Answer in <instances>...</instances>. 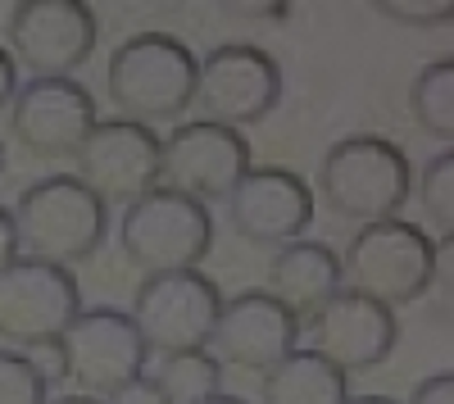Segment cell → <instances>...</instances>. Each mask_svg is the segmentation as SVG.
<instances>
[{
  "label": "cell",
  "mask_w": 454,
  "mask_h": 404,
  "mask_svg": "<svg viewBox=\"0 0 454 404\" xmlns=\"http://www.w3.org/2000/svg\"><path fill=\"white\" fill-rule=\"evenodd\" d=\"M346 404H395V400H387V395H350Z\"/></svg>",
  "instance_id": "29"
},
{
  "label": "cell",
  "mask_w": 454,
  "mask_h": 404,
  "mask_svg": "<svg viewBox=\"0 0 454 404\" xmlns=\"http://www.w3.org/2000/svg\"><path fill=\"white\" fill-rule=\"evenodd\" d=\"M409 114L427 136L454 141V59H432L409 87Z\"/></svg>",
  "instance_id": "19"
},
{
  "label": "cell",
  "mask_w": 454,
  "mask_h": 404,
  "mask_svg": "<svg viewBox=\"0 0 454 404\" xmlns=\"http://www.w3.org/2000/svg\"><path fill=\"white\" fill-rule=\"evenodd\" d=\"M400 337L395 309L377 305L359 291L340 286L336 296L309 318V350L336 363L340 373H368L377 363H387Z\"/></svg>",
  "instance_id": "15"
},
{
  "label": "cell",
  "mask_w": 454,
  "mask_h": 404,
  "mask_svg": "<svg viewBox=\"0 0 454 404\" xmlns=\"http://www.w3.org/2000/svg\"><path fill=\"white\" fill-rule=\"evenodd\" d=\"M46 404H105V400H91V395H59V400H46Z\"/></svg>",
  "instance_id": "28"
},
{
  "label": "cell",
  "mask_w": 454,
  "mask_h": 404,
  "mask_svg": "<svg viewBox=\"0 0 454 404\" xmlns=\"http://www.w3.org/2000/svg\"><path fill=\"white\" fill-rule=\"evenodd\" d=\"M51 386L23 350H0V404H46Z\"/></svg>",
  "instance_id": "22"
},
{
  "label": "cell",
  "mask_w": 454,
  "mask_h": 404,
  "mask_svg": "<svg viewBox=\"0 0 454 404\" xmlns=\"http://www.w3.org/2000/svg\"><path fill=\"white\" fill-rule=\"evenodd\" d=\"M441 245L445 241H432L419 223L382 218V223H368L350 237L346 260H340V277L359 296L387 305V309H400V305L423 300L436 286Z\"/></svg>",
  "instance_id": "2"
},
{
  "label": "cell",
  "mask_w": 454,
  "mask_h": 404,
  "mask_svg": "<svg viewBox=\"0 0 454 404\" xmlns=\"http://www.w3.org/2000/svg\"><path fill=\"white\" fill-rule=\"evenodd\" d=\"M223 205H227L232 232L246 237L250 245H278L282 250V245L300 241L314 223L309 182L300 173H291V168H282V164L250 168Z\"/></svg>",
  "instance_id": "14"
},
{
  "label": "cell",
  "mask_w": 454,
  "mask_h": 404,
  "mask_svg": "<svg viewBox=\"0 0 454 404\" xmlns=\"http://www.w3.org/2000/svg\"><path fill=\"white\" fill-rule=\"evenodd\" d=\"M78 314H82V291L73 268L19 254L0 273V341H10L14 350L55 346Z\"/></svg>",
  "instance_id": "8"
},
{
  "label": "cell",
  "mask_w": 454,
  "mask_h": 404,
  "mask_svg": "<svg viewBox=\"0 0 454 404\" xmlns=\"http://www.w3.org/2000/svg\"><path fill=\"white\" fill-rule=\"evenodd\" d=\"M263 404H346L350 400V373H340L314 350H291L282 363H273L259 382Z\"/></svg>",
  "instance_id": "18"
},
{
  "label": "cell",
  "mask_w": 454,
  "mask_h": 404,
  "mask_svg": "<svg viewBox=\"0 0 454 404\" xmlns=\"http://www.w3.org/2000/svg\"><path fill=\"white\" fill-rule=\"evenodd\" d=\"M419 209H423V232L432 241H450L454 237V155L441 151L423 164L419 173Z\"/></svg>",
  "instance_id": "21"
},
{
  "label": "cell",
  "mask_w": 454,
  "mask_h": 404,
  "mask_svg": "<svg viewBox=\"0 0 454 404\" xmlns=\"http://www.w3.org/2000/svg\"><path fill=\"white\" fill-rule=\"evenodd\" d=\"M10 218H14L19 250H27V260L68 268L100 250L109 228V205H100L73 173H51V177H36L19 196Z\"/></svg>",
  "instance_id": "3"
},
{
  "label": "cell",
  "mask_w": 454,
  "mask_h": 404,
  "mask_svg": "<svg viewBox=\"0 0 454 404\" xmlns=\"http://www.w3.org/2000/svg\"><path fill=\"white\" fill-rule=\"evenodd\" d=\"M282 100V64L250 42H223L205 59H196V96L200 114L223 128L263 123Z\"/></svg>",
  "instance_id": "7"
},
{
  "label": "cell",
  "mask_w": 454,
  "mask_h": 404,
  "mask_svg": "<svg viewBox=\"0 0 454 404\" xmlns=\"http://www.w3.org/2000/svg\"><path fill=\"white\" fill-rule=\"evenodd\" d=\"M155 382L168 391L173 404H200L223 391V363L209 350H186V354H164Z\"/></svg>",
  "instance_id": "20"
},
{
  "label": "cell",
  "mask_w": 454,
  "mask_h": 404,
  "mask_svg": "<svg viewBox=\"0 0 454 404\" xmlns=\"http://www.w3.org/2000/svg\"><path fill=\"white\" fill-rule=\"evenodd\" d=\"M200 404H246V400H241V395H223V391H218V395H209V400H200Z\"/></svg>",
  "instance_id": "30"
},
{
  "label": "cell",
  "mask_w": 454,
  "mask_h": 404,
  "mask_svg": "<svg viewBox=\"0 0 454 404\" xmlns=\"http://www.w3.org/2000/svg\"><path fill=\"white\" fill-rule=\"evenodd\" d=\"M300 341V318L278 305L269 291H241V296L223 300V314L214 322V359L237 363L250 373H269L273 363H282Z\"/></svg>",
  "instance_id": "16"
},
{
  "label": "cell",
  "mask_w": 454,
  "mask_h": 404,
  "mask_svg": "<svg viewBox=\"0 0 454 404\" xmlns=\"http://www.w3.org/2000/svg\"><path fill=\"white\" fill-rule=\"evenodd\" d=\"M100 42V23L82 0H23L10 10L5 50L32 78H73Z\"/></svg>",
  "instance_id": "9"
},
{
  "label": "cell",
  "mask_w": 454,
  "mask_h": 404,
  "mask_svg": "<svg viewBox=\"0 0 454 404\" xmlns=\"http://www.w3.org/2000/svg\"><path fill=\"white\" fill-rule=\"evenodd\" d=\"M59 350H64L68 382L78 386V395H91V400L114 395L132 377H141L150 359L137 322L109 305H91L73 318L68 332L59 337Z\"/></svg>",
  "instance_id": "10"
},
{
  "label": "cell",
  "mask_w": 454,
  "mask_h": 404,
  "mask_svg": "<svg viewBox=\"0 0 454 404\" xmlns=\"http://www.w3.org/2000/svg\"><path fill=\"white\" fill-rule=\"evenodd\" d=\"M119 245L128 254V264H137L145 273L196 268L214 245V218L200 200L155 187L150 196H141L123 209Z\"/></svg>",
  "instance_id": "6"
},
{
  "label": "cell",
  "mask_w": 454,
  "mask_h": 404,
  "mask_svg": "<svg viewBox=\"0 0 454 404\" xmlns=\"http://www.w3.org/2000/svg\"><path fill=\"white\" fill-rule=\"evenodd\" d=\"M78 177L100 205H132L160 187V136L132 119H100L82 141Z\"/></svg>",
  "instance_id": "12"
},
{
  "label": "cell",
  "mask_w": 454,
  "mask_h": 404,
  "mask_svg": "<svg viewBox=\"0 0 454 404\" xmlns=\"http://www.w3.org/2000/svg\"><path fill=\"white\" fill-rule=\"evenodd\" d=\"M223 314V291L200 268H177V273H145L132 300V322L150 354H186V350H209L214 322Z\"/></svg>",
  "instance_id": "5"
},
{
  "label": "cell",
  "mask_w": 454,
  "mask_h": 404,
  "mask_svg": "<svg viewBox=\"0 0 454 404\" xmlns=\"http://www.w3.org/2000/svg\"><path fill=\"white\" fill-rule=\"evenodd\" d=\"M0 173H5V145H0Z\"/></svg>",
  "instance_id": "31"
},
{
  "label": "cell",
  "mask_w": 454,
  "mask_h": 404,
  "mask_svg": "<svg viewBox=\"0 0 454 404\" xmlns=\"http://www.w3.org/2000/svg\"><path fill=\"white\" fill-rule=\"evenodd\" d=\"M346 286V277H340V254L323 241H291L273 254L269 264V296L278 305H286L300 327H305L336 291Z\"/></svg>",
  "instance_id": "17"
},
{
  "label": "cell",
  "mask_w": 454,
  "mask_h": 404,
  "mask_svg": "<svg viewBox=\"0 0 454 404\" xmlns=\"http://www.w3.org/2000/svg\"><path fill=\"white\" fill-rule=\"evenodd\" d=\"M409 404H454V373H432L413 386Z\"/></svg>",
  "instance_id": "25"
},
{
  "label": "cell",
  "mask_w": 454,
  "mask_h": 404,
  "mask_svg": "<svg viewBox=\"0 0 454 404\" xmlns=\"http://www.w3.org/2000/svg\"><path fill=\"white\" fill-rule=\"evenodd\" d=\"M318 187H323V200L340 218L368 228V223H382V218H395L404 209V200L413 191V168L395 141L359 132V136L336 141L323 155Z\"/></svg>",
  "instance_id": "4"
},
{
  "label": "cell",
  "mask_w": 454,
  "mask_h": 404,
  "mask_svg": "<svg viewBox=\"0 0 454 404\" xmlns=\"http://www.w3.org/2000/svg\"><path fill=\"white\" fill-rule=\"evenodd\" d=\"M372 10L382 14V19H400L409 27H432V23H445L450 19L445 0H377Z\"/></svg>",
  "instance_id": "23"
},
{
  "label": "cell",
  "mask_w": 454,
  "mask_h": 404,
  "mask_svg": "<svg viewBox=\"0 0 454 404\" xmlns=\"http://www.w3.org/2000/svg\"><path fill=\"white\" fill-rule=\"evenodd\" d=\"M105 404H173L168 400V391L155 382V377H132L128 386H119V391H114V395H105Z\"/></svg>",
  "instance_id": "24"
},
{
  "label": "cell",
  "mask_w": 454,
  "mask_h": 404,
  "mask_svg": "<svg viewBox=\"0 0 454 404\" xmlns=\"http://www.w3.org/2000/svg\"><path fill=\"white\" fill-rule=\"evenodd\" d=\"M19 260V237H14V218H10V209L0 205V273H5L10 264Z\"/></svg>",
  "instance_id": "26"
},
{
  "label": "cell",
  "mask_w": 454,
  "mask_h": 404,
  "mask_svg": "<svg viewBox=\"0 0 454 404\" xmlns=\"http://www.w3.org/2000/svg\"><path fill=\"white\" fill-rule=\"evenodd\" d=\"M14 91H19V64L10 59L5 46H0V109H10Z\"/></svg>",
  "instance_id": "27"
},
{
  "label": "cell",
  "mask_w": 454,
  "mask_h": 404,
  "mask_svg": "<svg viewBox=\"0 0 454 404\" xmlns=\"http://www.w3.org/2000/svg\"><path fill=\"white\" fill-rule=\"evenodd\" d=\"M100 123L96 96L78 78H32L10 100V132L36 159H68Z\"/></svg>",
  "instance_id": "13"
},
{
  "label": "cell",
  "mask_w": 454,
  "mask_h": 404,
  "mask_svg": "<svg viewBox=\"0 0 454 404\" xmlns=\"http://www.w3.org/2000/svg\"><path fill=\"white\" fill-rule=\"evenodd\" d=\"M105 91L132 123H173L192 109L196 55L168 32H137L109 55Z\"/></svg>",
  "instance_id": "1"
},
{
  "label": "cell",
  "mask_w": 454,
  "mask_h": 404,
  "mask_svg": "<svg viewBox=\"0 0 454 404\" xmlns=\"http://www.w3.org/2000/svg\"><path fill=\"white\" fill-rule=\"evenodd\" d=\"M246 173H250V141L237 128L196 119L160 136V187L177 196H192L200 205L227 200Z\"/></svg>",
  "instance_id": "11"
}]
</instances>
